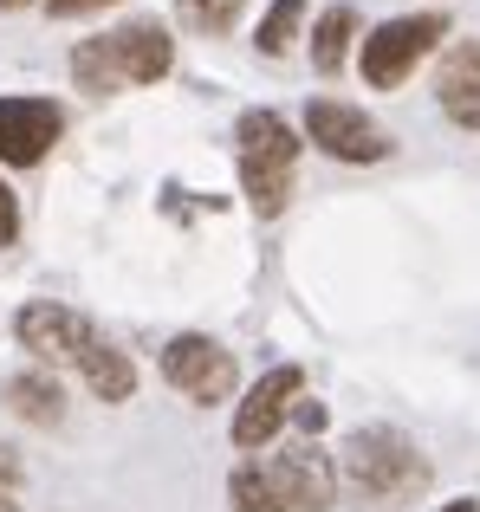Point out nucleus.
I'll use <instances>...</instances> for the list:
<instances>
[{
  "label": "nucleus",
  "instance_id": "12",
  "mask_svg": "<svg viewBox=\"0 0 480 512\" xmlns=\"http://www.w3.org/2000/svg\"><path fill=\"white\" fill-rule=\"evenodd\" d=\"M78 370H85V383H91L98 402H130V389H137V363H130L117 344H104V338L78 357Z\"/></svg>",
  "mask_w": 480,
  "mask_h": 512
},
{
  "label": "nucleus",
  "instance_id": "6",
  "mask_svg": "<svg viewBox=\"0 0 480 512\" xmlns=\"http://www.w3.org/2000/svg\"><path fill=\"white\" fill-rule=\"evenodd\" d=\"M305 137L325 156H338V163H383V156H390V137H383L357 104H338V98L305 104Z\"/></svg>",
  "mask_w": 480,
  "mask_h": 512
},
{
  "label": "nucleus",
  "instance_id": "16",
  "mask_svg": "<svg viewBox=\"0 0 480 512\" xmlns=\"http://www.w3.org/2000/svg\"><path fill=\"white\" fill-rule=\"evenodd\" d=\"M299 20H305V0H273L266 7V20H260V52H286L292 46V33H299Z\"/></svg>",
  "mask_w": 480,
  "mask_h": 512
},
{
  "label": "nucleus",
  "instance_id": "18",
  "mask_svg": "<svg viewBox=\"0 0 480 512\" xmlns=\"http://www.w3.org/2000/svg\"><path fill=\"white\" fill-rule=\"evenodd\" d=\"M13 234H20V201H13V188L0 182V247H13Z\"/></svg>",
  "mask_w": 480,
  "mask_h": 512
},
{
  "label": "nucleus",
  "instance_id": "13",
  "mask_svg": "<svg viewBox=\"0 0 480 512\" xmlns=\"http://www.w3.org/2000/svg\"><path fill=\"white\" fill-rule=\"evenodd\" d=\"M0 396L13 402V415H26V422H39V428H52L65 415V396H59V383H52L46 370H26V376H7V389Z\"/></svg>",
  "mask_w": 480,
  "mask_h": 512
},
{
  "label": "nucleus",
  "instance_id": "25",
  "mask_svg": "<svg viewBox=\"0 0 480 512\" xmlns=\"http://www.w3.org/2000/svg\"><path fill=\"white\" fill-rule=\"evenodd\" d=\"M0 7H26V0H0Z\"/></svg>",
  "mask_w": 480,
  "mask_h": 512
},
{
  "label": "nucleus",
  "instance_id": "5",
  "mask_svg": "<svg viewBox=\"0 0 480 512\" xmlns=\"http://www.w3.org/2000/svg\"><path fill=\"white\" fill-rule=\"evenodd\" d=\"M266 480H273V493H279L286 512H331L338 506V461H331L325 448H312V441L279 448L273 461H266Z\"/></svg>",
  "mask_w": 480,
  "mask_h": 512
},
{
  "label": "nucleus",
  "instance_id": "14",
  "mask_svg": "<svg viewBox=\"0 0 480 512\" xmlns=\"http://www.w3.org/2000/svg\"><path fill=\"white\" fill-rule=\"evenodd\" d=\"M351 33H357V13H351V7H325V13H318V26H312V65H318L325 78L344 65Z\"/></svg>",
  "mask_w": 480,
  "mask_h": 512
},
{
  "label": "nucleus",
  "instance_id": "7",
  "mask_svg": "<svg viewBox=\"0 0 480 512\" xmlns=\"http://www.w3.org/2000/svg\"><path fill=\"white\" fill-rule=\"evenodd\" d=\"M13 338H20V350H33L39 363H78L91 344H98V331H91V318L72 312V305L33 299V305H20V318H13Z\"/></svg>",
  "mask_w": 480,
  "mask_h": 512
},
{
  "label": "nucleus",
  "instance_id": "17",
  "mask_svg": "<svg viewBox=\"0 0 480 512\" xmlns=\"http://www.w3.org/2000/svg\"><path fill=\"white\" fill-rule=\"evenodd\" d=\"M182 26H195V33H228L240 20V0H176Z\"/></svg>",
  "mask_w": 480,
  "mask_h": 512
},
{
  "label": "nucleus",
  "instance_id": "2",
  "mask_svg": "<svg viewBox=\"0 0 480 512\" xmlns=\"http://www.w3.org/2000/svg\"><path fill=\"white\" fill-rule=\"evenodd\" d=\"M240 188H247L253 214H279L292 195V163H299V137L286 130V117L247 111L240 117Z\"/></svg>",
  "mask_w": 480,
  "mask_h": 512
},
{
  "label": "nucleus",
  "instance_id": "21",
  "mask_svg": "<svg viewBox=\"0 0 480 512\" xmlns=\"http://www.w3.org/2000/svg\"><path fill=\"white\" fill-rule=\"evenodd\" d=\"M13 480H20V454H13V448H0V493H7Z\"/></svg>",
  "mask_w": 480,
  "mask_h": 512
},
{
  "label": "nucleus",
  "instance_id": "10",
  "mask_svg": "<svg viewBox=\"0 0 480 512\" xmlns=\"http://www.w3.org/2000/svg\"><path fill=\"white\" fill-rule=\"evenodd\" d=\"M299 389H305L299 363H279V370H266L260 383L247 389V402L234 409V441H240V448H266V441L279 435V422L292 415Z\"/></svg>",
  "mask_w": 480,
  "mask_h": 512
},
{
  "label": "nucleus",
  "instance_id": "19",
  "mask_svg": "<svg viewBox=\"0 0 480 512\" xmlns=\"http://www.w3.org/2000/svg\"><path fill=\"white\" fill-rule=\"evenodd\" d=\"M104 7H117V0H46L52 20H78V13H104Z\"/></svg>",
  "mask_w": 480,
  "mask_h": 512
},
{
  "label": "nucleus",
  "instance_id": "3",
  "mask_svg": "<svg viewBox=\"0 0 480 512\" xmlns=\"http://www.w3.org/2000/svg\"><path fill=\"white\" fill-rule=\"evenodd\" d=\"M422 474H429L422 454L409 448L396 428H357L338 454V480L357 487L364 500H403V493L422 487Z\"/></svg>",
  "mask_w": 480,
  "mask_h": 512
},
{
  "label": "nucleus",
  "instance_id": "23",
  "mask_svg": "<svg viewBox=\"0 0 480 512\" xmlns=\"http://www.w3.org/2000/svg\"><path fill=\"white\" fill-rule=\"evenodd\" d=\"M442 512H480V506H474V500H448Z\"/></svg>",
  "mask_w": 480,
  "mask_h": 512
},
{
  "label": "nucleus",
  "instance_id": "11",
  "mask_svg": "<svg viewBox=\"0 0 480 512\" xmlns=\"http://www.w3.org/2000/svg\"><path fill=\"white\" fill-rule=\"evenodd\" d=\"M435 98H442L448 111H461V104L480 98V39H455V46L442 52V65H435Z\"/></svg>",
  "mask_w": 480,
  "mask_h": 512
},
{
  "label": "nucleus",
  "instance_id": "8",
  "mask_svg": "<svg viewBox=\"0 0 480 512\" xmlns=\"http://www.w3.org/2000/svg\"><path fill=\"white\" fill-rule=\"evenodd\" d=\"M163 376L189 402H221V396H234V350H221L215 338L182 331V338L163 350Z\"/></svg>",
  "mask_w": 480,
  "mask_h": 512
},
{
  "label": "nucleus",
  "instance_id": "15",
  "mask_svg": "<svg viewBox=\"0 0 480 512\" xmlns=\"http://www.w3.org/2000/svg\"><path fill=\"white\" fill-rule=\"evenodd\" d=\"M228 500H234V512H286L279 493H273V480H266V467H234Z\"/></svg>",
  "mask_w": 480,
  "mask_h": 512
},
{
  "label": "nucleus",
  "instance_id": "1",
  "mask_svg": "<svg viewBox=\"0 0 480 512\" xmlns=\"http://www.w3.org/2000/svg\"><path fill=\"white\" fill-rule=\"evenodd\" d=\"M169 65H176V39L156 20H130L104 39H78L72 46L78 91H98V98L124 85H156V78H169Z\"/></svg>",
  "mask_w": 480,
  "mask_h": 512
},
{
  "label": "nucleus",
  "instance_id": "4",
  "mask_svg": "<svg viewBox=\"0 0 480 512\" xmlns=\"http://www.w3.org/2000/svg\"><path fill=\"white\" fill-rule=\"evenodd\" d=\"M442 39H448L442 13H403V20H383L377 33L364 39V85L396 91L409 72H416V59H429Z\"/></svg>",
  "mask_w": 480,
  "mask_h": 512
},
{
  "label": "nucleus",
  "instance_id": "22",
  "mask_svg": "<svg viewBox=\"0 0 480 512\" xmlns=\"http://www.w3.org/2000/svg\"><path fill=\"white\" fill-rule=\"evenodd\" d=\"M448 117H455L461 130H480V98H474V104H461V111H448Z\"/></svg>",
  "mask_w": 480,
  "mask_h": 512
},
{
  "label": "nucleus",
  "instance_id": "24",
  "mask_svg": "<svg viewBox=\"0 0 480 512\" xmlns=\"http://www.w3.org/2000/svg\"><path fill=\"white\" fill-rule=\"evenodd\" d=\"M0 512H20V506H13V493H0Z\"/></svg>",
  "mask_w": 480,
  "mask_h": 512
},
{
  "label": "nucleus",
  "instance_id": "9",
  "mask_svg": "<svg viewBox=\"0 0 480 512\" xmlns=\"http://www.w3.org/2000/svg\"><path fill=\"white\" fill-rule=\"evenodd\" d=\"M59 130H65V111L52 98H0V163L33 169L59 143Z\"/></svg>",
  "mask_w": 480,
  "mask_h": 512
},
{
  "label": "nucleus",
  "instance_id": "20",
  "mask_svg": "<svg viewBox=\"0 0 480 512\" xmlns=\"http://www.w3.org/2000/svg\"><path fill=\"white\" fill-rule=\"evenodd\" d=\"M292 422L305 428V435H318V428H325V402H312V396H299L292 402Z\"/></svg>",
  "mask_w": 480,
  "mask_h": 512
}]
</instances>
